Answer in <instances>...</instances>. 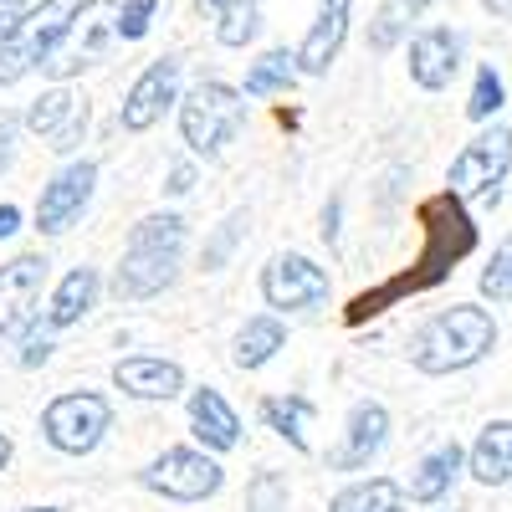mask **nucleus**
<instances>
[{
  "instance_id": "423d86ee",
  "label": "nucleus",
  "mask_w": 512,
  "mask_h": 512,
  "mask_svg": "<svg viewBox=\"0 0 512 512\" xmlns=\"http://www.w3.org/2000/svg\"><path fill=\"white\" fill-rule=\"evenodd\" d=\"M507 169H512V128L492 123L487 134H477L472 144H466V149L451 159V175H446V185H451V195H461V200L497 205Z\"/></svg>"
},
{
  "instance_id": "393cba45",
  "label": "nucleus",
  "mask_w": 512,
  "mask_h": 512,
  "mask_svg": "<svg viewBox=\"0 0 512 512\" xmlns=\"http://www.w3.org/2000/svg\"><path fill=\"white\" fill-rule=\"evenodd\" d=\"M282 344H287V328L277 318H251L236 333V369H262L267 359H277Z\"/></svg>"
},
{
  "instance_id": "c756f323",
  "label": "nucleus",
  "mask_w": 512,
  "mask_h": 512,
  "mask_svg": "<svg viewBox=\"0 0 512 512\" xmlns=\"http://www.w3.org/2000/svg\"><path fill=\"white\" fill-rule=\"evenodd\" d=\"M256 0H236L231 11H221V26H216V36H221V47H246V41L256 36Z\"/></svg>"
},
{
  "instance_id": "7c9ffc66",
  "label": "nucleus",
  "mask_w": 512,
  "mask_h": 512,
  "mask_svg": "<svg viewBox=\"0 0 512 512\" xmlns=\"http://www.w3.org/2000/svg\"><path fill=\"white\" fill-rule=\"evenodd\" d=\"M482 292L492 303H512V236L492 251V262L482 267Z\"/></svg>"
},
{
  "instance_id": "bb28decb",
  "label": "nucleus",
  "mask_w": 512,
  "mask_h": 512,
  "mask_svg": "<svg viewBox=\"0 0 512 512\" xmlns=\"http://www.w3.org/2000/svg\"><path fill=\"white\" fill-rule=\"evenodd\" d=\"M425 6H436V0H384V11H379L374 26H369V47H374V52H390L395 41L405 36V26H410Z\"/></svg>"
},
{
  "instance_id": "4be33fe9",
  "label": "nucleus",
  "mask_w": 512,
  "mask_h": 512,
  "mask_svg": "<svg viewBox=\"0 0 512 512\" xmlns=\"http://www.w3.org/2000/svg\"><path fill=\"white\" fill-rule=\"evenodd\" d=\"M461 461H466V451H461L456 441L436 446V451L410 472V497H415V502H441V497L456 487V477H461Z\"/></svg>"
},
{
  "instance_id": "a19ab883",
  "label": "nucleus",
  "mask_w": 512,
  "mask_h": 512,
  "mask_svg": "<svg viewBox=\"0 0 512 512\" xmlns=\"http://www.w3.org/2000/svg\"><path fill=\"white\" fill-rule=\"evenodd\" d=\"M195 6H200L205 16H221V11H231V6H236V0H195Z\"/></svg>"
},
{
  "instance_id": "aec40b11",
  "label": "nucleus",
  "mask_w": 512,
  "mask_h": 512,
  "mask_svg": "<svg viewBox=\"0 0 512 512\" xmlns=\"http://www.w3.org/2000/svg\"><path fill=\"white\" fill-rule=\"evenodd\" d=\"M93 308H98V272L93 267H72L57 282L52 303H47V328H72V323L88 318Z\"/></svg>"
},
{
  "instance_id": "58836bf2",
  "label": "nucleus",
  "mask_w": 512,
  "mask_h": 512,
  "mask_svg": "<svg viewBox=\"0 0 512 512\" xmlns=\"http://www.w3.org/2000/svg\"><path fill=\"white\" fill-rule=\"evenodd\" d=\"M16 231H21V210L16 205H0V241L16 236Z\"/></svg>"
},
{
  "instance_id": "5701e85b",
  "label": "nucleus",
  "mask_w": 512,
  "mask_h": 512,
  "mask_svg": "<svg viewBox=\"0 0 512 512\" xmlns=\"http://www.w3.org/2000/svg\"><path fill=\"white\" fill-rule=\"evenodd\" d=\"M400 507H405V487L390 482V477L354 482V487H344L328 502V512H400Z\"/></svg>"
},
{
  "instance_id": "e433bc0d",
  "label": "nucleus",
  "mask_w": 512,
  "mask_h": 512,
  "mask_svg": "<svg viewBox=\"0 0 512 512\" xmlns=\"http://www.w3.org/2000/svg\"><path fill=\"white\" fill-rule=\"evenodd\" d=\"M16 128H21V118L0 108V169L11 164V144H16Z\"/></svg>"
},
{
  "instance_id": "1a4fd4ad",
  "label": "nucleus",
  "mask_w": 512,
  "mask_h": 512,
  "mask_svg": "<svg viewBox=\"0 0 512 512\" xmlns=\"http://www.w3.org/2000/svg\"><path fill=\"white\" fill-rule=\"evenodd\" d=\"M262 297L277 313H313L328 303V272L297 251H282L262 267Z\"/></svg>"
},
{
  "instance_id": "cd10ccee",
  "label": "nucleus",
  "mask_w": 512,
  "mask_h": 512,
  "mask_svg": "<svg viewBox=\"0 0 512 512\" xmlns=\"http://www.w3.org/2000/svg\"><path fill=\"white\" fill-rule=\"evenodd\" d=\"M246 226H251L246 210H231V216L216 226V236L205 241V272H221V267L231 262V251H236V241L246 236Z\"/></svg>"
},
{
  "instance_id": "39448f33",
  "label": "nucleus",
  "mask_w": 512,
  "mask_h": 512,
  "mask_svg": "<svg viewBox=\"0 0 512 512\" xmlns=\"http://www.w3.org/2000/svg\"><path fill=\"white\" fill-rule=\"evenodd\" d=\"M118 16H123L118 0H82V6L72 11V21H67V31H62V41H57V52L47 57L41 72H47L52 82H67L82 67H98L113 52V41L123 36Z\"/></svg>"
},
{
  "instance_id": "f3484780",
  "label": "nucleus",
  "mask_w": 512,
  "mask_h": 512,
  "mask_svg": "<svg viewBox=\"0 0 512 512\" xmlns=\"http://www.w3.org/2000/svg\"><path fill=\"white\" fill-rule=\"evenodd\" d=\"M113 384L134 400H175L185 390V369L169 364V359H149V354H134V359H118L113 364Z\"/></svg>"
},
{
  "instance_id": "b1692460",
  "label": "nucleus",
  "mask_w": 512,
  "mask_h": 512,
  "mask_svg": "<svg viewBox=\"0 0 512 512\" xmlns=\"http://www.w3.org/2000/svg\"><path fill=\"white\" fill-rule=\"evenodd\" d=\"M262 420L292 446V451H308V420H313V400L303 395H272L262 400Z\"/></svg>"
},
{
  "instance_id": "412c9836",
  "label": "nucleus",
  "mask_w": 512,
  "mask_h": 512,
  "mask_svg": "<svg viewBox=\"0 0 512 512\" xmlns=\"http://www.w3.org/2000/svg\"><path fill=\"white\" fill-rule=\"evenodd\" d=\"M82 6V0H47L41 11H31L26 16V26H21V47H26V57L36 62V67H47V57L57 52V41H62V31H67V21H72V11Z\"/></svg>"
},
{
  "instance_id": "c9c22d12",
  "label": "nucleus",
  "mask_w": 512,
  "mask_h": 512,
  "mask_svg": "<svg viewBox=\"0 0 512 512\" xmlns=\"http://www.w3.org/2000/svg\"><path fill=\"white\" fill-rule=\"evenodd\" d=\"M31 67H36V62L26 57L21 41H11V47H0V88H11V82H21Z\"/></svg>"
},
{
  "instance_id": "dca6fc26",
  "label": "nucleus",
  "mask_w": 512,
  "mask_h": 512,
  "mask_svg": "<svg viewBox=\"0 0 512 512\" xmlns=\"http://www.w3.org/2000/svg\"><path fill=\"white\" fill-rule=\"evenodd\" d=\"M349 11H354V0H318V21L303 36V47H297V67L308 77H323L333 67L338 47H344V36H349Z\"/></svg>"
},
{
  "instance_id": "f8f14e48",
  "label": "nucleus",
  "mask_w": 512,
  "mask_h": 512,
  "mask_svg": "<svg viewBox=\"0 0 512 512\" xmlns=\"http://www.w3.org/2000/svg\"><path fill=\"white\" fill-rule=\"evenodd\" d=\"M169 103H180V57H154L134 77V88H128V98L118 108V123L128 134H144V128H154L164 118Z\"/></svg>"
},
{
  "instance_id": "9b49d317",
  "label": "nucleus",
  "mask_w": 512,
  "mask_h": 512,
  "mask_svg": "<svg viewBox=\"0 0 512 512\" xmlns=\"http://www.w3.org/2000/svg\"><path fill=\"white\" fill-rule=\"evenodd\" d=\"M93 185H98V164H93V159L67 164L62 175L41 190V200H36V231H41V236L72 231V226L82 221V210H88V200H93Z\"/></svg>"
},
{
  "instance_id": "79ce46f5",
  "label": "nucleus",
  "mask_w": 512,
  "mask_h": 512,
  "mask_svg": "<svg viewBox=\"0 0 512 512\" xmlns=\"http://www.w3.org/2000/svg\"><path fill=\"white\" fill-rule=\"evenodd\" d=\"M482 6H487L497 21H512V0H482Z\"/></svg>"
},
{
  "instance_id": "ea45409f",
  "label": "nucleus",
  "mask_w": 512,
  "mask_h": 512,
  "mask_svg": "<svg viewBox=\"0 0 512 512\" xmlns=\"http://www.w3.org/2000/svg\"><path fill=\"white\" fill-rule=\"evenodd\" d=\"M323 241L338 246V200H328V210H323Z\"/></svg>"
},
{
  "instance_id": "4468645a",
  "label": "nucleus",
  "mask_w": 512,
  "mask_h": 512,
  "mask_svg": "<svg viewBox=\"0 0 512 512\" xmlns=\"http://www.w3.org/2000/svg\"><path fill=\"white\" fill-rule=\"evenodd\" d=\"M384 441H390V410H384L379 400H359L349 410L344 441L328 451V466L333 472H364V466L384 451Z\"/></svg>"
},
{
  "instance_id": "0eeeda50",
  "label": "nucleus",
  "mask_w": 512,
  "mask_h": 512,
  "mask_svg": "<svg viewBox=\"0 0 512 512\" xmlns=\"http://www.w3.org/2000/svg\"><path fill=\"white\" fill-rule=\"evenodd\" d=\"M108 431H113V405L93 390L57 395L47 410H41V436H47L62 456H88Z\"/></svg>"
},
{
  "instance_id": "ddd939ff",
  "label": "nucleus",
  "mask_w": 512,
  "mask_h": 512,
  "mask_svg": "<svg viewBox=\"0 0 512 512\" xmlns=\"http://www.w3.org/2000/svg\"><path fill=\"white\" fill-rule=\"evenodd\" d=\"M26 128H31L36 139H47V149L72 154L82 144V134H88V103L72 98L67 88H52V93H41L26 108Z\"/></svg>"
},
{
  "instance_id": "9d476101",
  "label": "nucleus",
  "mask_w": 512,
  "mask_h": 512,
  "mask_svg": "<svg viewBox=\"0 0 512 512\" xmlns=\"http://www.w3.org/2000/svg\"><path fill=\"white\" fill-rule=\"evenodd\" d=\"M47 256H16L0 267V344H11L16 333L31 328L36 308H41V287H47Z\"/></svg>"
},
{
  "instance_id": "72a5a7b5",
  "label": "nucleus",
  "mask_w": 512,
  "mask_h": 512,
  "mask_svg": "<svg viewBox=\"0 0 512 512\" xmlns=\"http://www.w3.org/2000/svg\"><path fill=\"white\" fill-rule=\"evenodd\" d=\"M52 359V328H26V338H21V369H36V364H47Z\"/></svg>"
},
{
  "instance_id": "f257e3e1",
  "label": "nucleus",
  "mask_w": 512,
  "mask_h": 512,
  "mask_svg": "<svg viewBox=\"0 0 512 512\" xmlns=\"http://www.w3.org/2000/svg\"><path fill=\"white\" fill-rule=\"evenodd\" d=\"M420 231H425V251L415 256V267H410L400 282H390L384 292H364L359 303H354V313H349V323L379 313V308L390 303V297H400V292H425V287H436L441 277H451V267L461 262V256L477 246V226L466 221L461 195H451V190L420 205Z\"/></svg>"
},
{
  "instance_id": "2eb2a0df",
  "label": "nucleus",
  "mask_w": 512,
  "mask_h": 512,
  "mask_svg": "<svg viewBox=\"0 0 512 512\" xmlns=\"http://www.w3.org/2000/svg\"><path fill=\"white\" fill-rule=\"evenodd\" d=\"M461 52H466L461 31H451V26H425V31H415V41H410V77L420 82L425 93H441V88H451V77L461 72Z\"/></svg>"
},
{
  "instance_id": "20e7f679",
  "label": "nucleus",
  "mask_w": 512,
  "mask_h": 512,
  "mask_svg": "<svg viewBox=\"0 0 512 512\" xmlns=\"http://www.w3.org/2000/svg\"><path fill=\"white\" fill-rule=\"evenodd\" d=\"M241 123H246V103L226 82H195L180 98V134H185L190 154H200V159H221L226 144L241 134Z\"/></svg>"
},
{
  "instance_id": "473e14b6",
  "label": "nucleus",
  "mask_w": 512,
  "mask_h": 512,
  "mask_svg": "<svg viewBox=\"0 0 512 512\" xmlns=\"http://www.w3.org/2000/svg\"><path fill=\"white\" fill-rule=\"evenodd\" d=\"M154 6H159V0H128V6H123V16H118V31H123V41H139V36L149 31V16H154Z\"/></svg>"
},
{
  "instance_id": "f03ea898",
  "label": "nucleus",
  "mask_w": 512,
  "mask_h": 512,
  "mask_svg": "<svg viewBox=\"0 0 512 512\" xmlns=\"http://www.w3.org/2000/svg\"><path fill=\"white\" fill-rule=\"evenodd\" d=\"M180 251H185V221L180 216H144L134 231H128L123 262L113 272V297L118 303L159 297L180 272Z\"/></svg>"
},
{
  "instance_id": "a211bd4d",
  "label": "nucleus",
  "mask_w": 512,
  "mask_h": 512,
  "mask_svg": "<svg viewBox=\"0 0 512 512\" xmlns=\"http://www.w3.org/2000/svg\"><path fill=\"white\" fill-rule=\"evenodd\" d=\"M190 431L200 436L205 451H236L241 446V420L226 405L221 390H195L190 395Z\"/></svg>"
},
{
  "instance_id": "f704fd0d",
  "label": "nucleus",
  "mask_w": 512,
  "mask_h": 512,
  "mask_svg": "<svg viewBox=\"0 0 512 512\" xmlns=\"http://www.w3.org/2000/svg\"><path fill=\"white\" fill-rule=\"evenodd\" d=\"M31 16V0H0V47H11Z\"/></svg>"
},
{
  "instance_id": "c03bdc74",
  "label": "nucleus",
  "mask_w": 512,
  "mask_h": 512,
  "mask_svg": "<svg viewBox=\"0 0 512 512\" xmlns=\"http://www.w3.org/2000/svg\"><path fill=\"white\" fill-rule=\"evenodd\" d=\"M26 512H62V507H26Z\"/></svg>"
},
{
  "instance_id": "c85d7f7f",
  "label": "nucleus",
  "mask_w": 512,
  "mask_h": 512,
  "mask_svg": "<svg viewBox=\"0 0 512 512\" xmlns=\"http://www.w3.org/2000/svg\"><path fill=\"white\" fill-rule=\"evenodd\" d=\"M246 512H287V477L282 472H256L246 482Z\"/></svg>"
},
{
  "instance_id": "37998d69",
  "label": "nucleus",
  "mask_w": 512,
  "mask_h": 512,
  "mask_svg": "<svg viewBox=\"0 0 512 512\" xmlns=\"http://www.w3.org/2000/svg\"><path fill=\"white\" fill-rule=\"evenodd\" d=\"M6 466H11V436L0 431V472H6Z\"/></svg>"
},
{
  "instance_id": "6e6552de",
  "label": "nucleus",
  "mask_w": 512,
  "mask_h": 512,
  "mask_svg": "<svg viewBox=\"0 0 512 512\" xmlns=\"http://www.w3.org/2000/svg\"><path fill=\"white\" fill-rule=\"evenodd\" d=\"M139 482H144L149 492L169 497V502H205V497H216V492H221L226 472H221V466L210 461L205 451L175 446V451L154 456L144 472H139Z\"/></svg>"
},
{
  "instance_id": "7ed1b4c3",
  "label": "nucleus",
  "mask_w": 512,
  "mask_h": 512,
  "mask_svg": "<svg viewBox=\"0 0 512 512\" xmlns=\"http://www.w3.org/2000/svg\"><path fill=\"white\" fill-rule=\"evenodd\" d=\"M492 344H497L492 313L461 303V308L436 313L431 323L410 338V364L420 374H461V369H472L477 359H487Z\"/></svg>"
},
{
  "instance_id": "2f4dec72",
  "label": "nucleus",
  "mask_w": 512,
  "mask_h": 512,
  "mask_svg": "<svg viewBox=\"0 0 512 512\" xmlns=\"http://www.w3.org/2000/svg\"><path fill=\"white\" fill-rule=\"evenodd\" d=\"M497 108H502V77H497L492 67H482L472 98H466V118H472V123H487Z\"/></svg>"
},
{
  "instance_id": "4c0bfd02",
  "label": "nucleus",
  "mask_w": 512,
  "mask_h": 512,
  "mask_svg": "<svg viewBox=\"0 0 512 512\" xmlns=\"http://www.w3.org/2000/svg\"><path fill=\"white\" fill-rule=\"evenodd\" d=\"M190 190H195V169H190V164H175V169H169L164 195H190Z\"/></svg>"
},
{
  "instance_id": "a878e982",
  "label": "nucleus",
  "mask_w": 512,
  "mask_h": 512,
  "mask_svg": "<svg viewBox=\"0 0 512 512\" xmlns=\"http://www.w3.org/2000/svg\"><path fill=\"white\" fill-rule=\"evenodd\" d=\"M297 72H303V67H297V52H267V57H256V62H251V72H246V98H272V93H287Z\"/></svg>"
},
{
  "instance_id": "6ab92c4d",
  "label": "nucleus",
  "mask_w": 512,
  "mask_h": 512,
  "mask_svg": "<svg viewBox=\"0 0 512 512\" xmlns=\"http://www.w3.org/2000/svg\"><path fill=\"white\" fill-rule=\"evenodd\" d=\"M472 477L482 487H507L512 482V420H492L482 425V436L472 446Z\"/></svg>"
}]
</instances>
